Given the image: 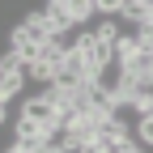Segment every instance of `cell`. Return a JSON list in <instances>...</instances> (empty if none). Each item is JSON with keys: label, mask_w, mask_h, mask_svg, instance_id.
<instances>
[{"label": "cell", "mask_w": 153, "mask_h": 153, "mask_svg": "<svg viewBox=\"0 0 153 153\" xmlns=\"http://www.w3.org/2000/svg\"><path fill=\"white\" fill-rule=\"evenodd\" d=\"M47 43H51V38H47ZM43 38H34V34H26L22 26H13V34H9V51L17 55V60H22V64H34V60H43Z\"/></svg>", "instance_id": "cell-1"}, {"label": "cell", "mask_w": 153, "mask_h": 153, "mask_svg": "<svg viewBox=\"0 0 153 153\" xmlns=\"http://www.w3.org/2000/svg\"><path fill=\"white\" fill-rule=\"evenodd\" d=\"M43 13H47V30H51V38H68V30H72L68 9H64V4H47Z\"/></svg>", "instance_id": "cell-2"}, {"label": "cell", "mask_w": 153, "mask_h": 153, "mask_svg": "<svg viewBox=\"0 0 153 153\" xmlns=\"http://www.w3.org/2000/svg\"><path fill=\"white\" fill-rule=\"evenodd\" d=\"M26 81H30L26 68H17V72H0V102H13L17 94L26 89Z\"/></svg>", "instance_id": "cell-3"}, {"label": "cell", "mask_w": 153, "mask_h": 153, "mask_svg": "<svg viewBox=\"0 0 153 153\" xmlns=\"http://www.w3.org/2000/svg\"><path fill=\"white\" fill-rule=\"evenodd\" d=\"M64 9L72 17V26H89L98 17V0H64Z\"/></svg>", "instance_id": "cell-4"}, {"label": "cell", "mask_w": 153, "mask_h": 153, "mask_svg": "<svg viewBox=\"0 0 153 153\" xmlns=\"http://www.w3.org/2000/svg\"><path fill=\"white\" fill-rule=\"evenodd\" d=\"M102 140H111V149H119V145H128V140H136V128H128L123 119H111V123L102 128Z\"/></svg>", "instance_id": "cell-5"}, {"label": "cell", "mask_w": 153, "mask_h": 153, "mask_svg": "<svg viewBox=\"0 0 153 153\" xmlns=\"http://www.w3.org/2000/svg\"><path fill=\"white\" fill-rule=\"evenodd\" d=\"M140 55V43H136V34H123L119 43H115V68H123L128 60H136Z\"/></svg>", "instance_id": "cell-6"}, {"label": "cell", "mask_w": 153, "mask_h": 153, "mask_svg": "<svg viewBox=\"0 0 153 153\" xmlns=\"http://www.w3.org/2000/svg\"><path fill=\"white\" fill-rule=\"evenodd\" d=\"M94 38H102V43H119L123 30H119V17H102V22H94Z\"/></svg>", "instance_id": "cell-7"}, {"label": "cell", "mask_w": 153, "mask_h": 153, "mask_svg": "<svg viewBox=\"0 0 153 153\" xmlns=\"http://www.w3.org/2000/svg\"><path fill=\"white\" fill-rule=\"evenodd\" d=\"M26 72H30V81H38V85H55V72H60V68H55V64H47V60H34V64H26Z\"/></svg>", "instance_id": "cell-8"}, {"label": "cell", "mask_w": 153, "mask_h": 153, "mask_svg": "<svg viewBox=\"0 0 153 153\" xmlns=\"http://www.w3.org/2000/svg\"><path fill=\"white\" fill-rule=\"evenodd\" d=\"M22 30L34 34V38H43V43L51 38V30H47V13H26V17H22Z\"/></svg>", "instance_id": "cell-9"}, {"label": "cell", "mask_w": 153, "mask_h": 153, "mask_svg": "<svg viewBox=\"0 0 153 153\" xmlns=\"http://www.w3.org/2000/svg\"><path fill=\"white\" fill-rule=\"evenodd\" d=\"M132 111H136L140 119H145V115H153V89H140L136 98H132Z\"/></svg>", "instance_id": "cell-10"}, {"label": "cell", "mask_w": 153, "mask_h": 153, "mask_svg": "<svg viewBox=\"0 0 153 153\" xmlns=\"http://www.w3.org/2000/svg\"><path fill=\"white\" fill-rule=\"evenodd\" d=\"M136 140H140L145 149H153V115H145V119L136 123Z\"/></svg>", "instance_id": "cell-11"}, {"label": "cell", "mask_w": 153, "mask_h": 153, "mask_svg": "<svg viewBox=\"0 0 153 153\" xmlns=\"http://www.w3.org/2000/svg\"><path fill=\"white\" fill-rule=\"evenodd\" d=\"M128 0H98V17H119Z\"/></svg>", "instance_id": "cell-12"}, {"label": "cell", "mask_w": 153, "mask_h": 153, "mask_svg": "<svg viewBox=\"0 0 153 153\" xmlns=\"http://www.w3.org/2000/svg\"><path fill=\"white\" fill-rule=\"evenodd\" d=\"M115 153H145V145H140V140H128V145H119Z\"/></svg>", "instance_id": "cell-13"}, {"label": "cell", "mask_w": 153, "mask_h": 153, "mask_svg": "<svg viewBox=\"0 0 153 153\" xmlns=\"http://www.w3.org/2000/svg\"><path fill=\"white\" fill-rule=\"evenodd\" d=\"M4 153H34V149H22V145H9Z\"/></svg>", "instance_id": "cell-14"}, {"label": "cell", "mask_w": 153, "mask_h": 153, "mask_svg": "<svg viewBox=\"0 0 153 153\" xmlns=\"http://www.w3.org/2000/svg\"><path fill=\"white\" fill-rule=\"evenodd\" d=\"M47 4H64V0H47Z\"/></svg>", "instance_id": "cell-15"}, {"label": "cell", "mask_w": 153, "mask_h": 153, "mask_svg": "<svg viewBox=\"0 0 153 153\" xmlns=\"http://www.w3.org/2000/svg\"><path fill=\"white\" fill-rule=\"evenodd\" d=\"M149 22H153V17H149Z\"/></svg>", "instance_id": "cell-16"}]
</instances>
